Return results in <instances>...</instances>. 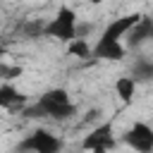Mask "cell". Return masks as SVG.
<instances>
[{
  "instance_id": "cell-14",
  "label": "cell",
  "mask_w": 153,
  "mask_h": 153,
  "mask_svg": "<svg viewBox=\"0 0 153 153\" xmlns=\"http://www.w3.org/2000/svg\"><path fill=\"white\" fill-rule=\"evenodd\" d=\"M151 38H153V19H151Z\"/></svg>"
},
{
  "instance_id": "cell-10",
  "label": "cell",
  "mask_w": 153,
  "mask_h": 153,
  "mask_svg": "<svg viewBox=\"0 0 153 153\" xmlns=\"http://www.w3.org/2000/svg\"><path fill=\"white\" fill-rule=\"evenodd\" d=\"M146 38H151V19H148V17H141L139 24L129 31V45L136 48V45H141Z\"/></svg>"
},
{
  "instance_id": "cell-12",
  "label": "cell",
  "mask_w": 153,
  "mask_h": 153,
  "mask_svg": "<svg viewBox=\"0 0 153 153\" xmlns=\"http://www.w3.org/2000/svg\"><path fill=\"white\" fill-rule=\"evenodd\" d=\"M22 67H10V65H5V62H0V79H14V76H22Z\"/></svg>"
},
{
  "instance_id": "cell-7",
  "label": "cell",
  "mask_w": 153,
  "mask_h": 153,
  "mask_svg": "<svg viewBox=\"0 0 153 153\" xmlns=\"http://www.w3.org/2000/svg\"><path fill=\"white\" fill-rule=\"evenodd\" d=\"M26 105V96L12 84H0V110H17Z\"/></svg>"
},
{
  "instance_id": "cell-9",
  "label": "cell",
  "mask_w": 153,
  "mask_h": 153,
  "mask_svg": "<svg viewBox=\"0 0 153 153\" xmlns=\"http://www.w3.org/2000/svg\"><path fill=\"white\" fill-rule=\"evenodd\" d=\"M115 93H117V98H120L124 105H131V103H134V96H136V81H134L129 74L115 79Z\"/></svg>"
},
{
  "instance_id": "cell-13",
  "label": "cell",
  "mask_w": 153,
  "mask_h": 153,
  "mask_svg": "<svg viewBox=\"0 0 153 153\" xmlns=\"http://www.w3.org/2000/svg\"><path fill=\"white\" fill-rule=\"evenodd\" d=\"M5 53H7V48H5V43H2V41H0V57H2V55H5Z\"/></svg>"
},
{
  "instance_id": "cell-5",
  "label": "cell",
  "mask_w": 153,
  "mask_h": 153,
  "mask_svg": "<svg viewBox=\"0 0 153 153\" xmlns=\"http://www.w3.org/2000/svg\"><path fill=\"white\" fill-rule=\"evenodd\" d=\"M65 146V141L55 134H50L48 129H33L29 136H24L17 146V151L24 153H60Z\"/></svg>"
},
{
  "instance_id": "cell-2",
  "label": "cell",
  "mask_w": 153,
  "mask_h": 153,
  "mask_svg": "<svg viewBox=\"0 0 153 153\" xmlns=\"http://www.w3.org/2000/svg\"><path fill=\"white\" fill-rule=\"evenodd\" d=\"M74 112H76V105L69 100V93L65 88H48L45 93L38 96L36 103H31V105L24 108V117H31V120H36V117H50V120L65 122Z\"/></svg>"
},
{
  "instance_id": "cell-11",
  "label": "cell",
  "mask_w": 153,
  "mask_h": 153,
  "mask_svg": "<svg viewBox=\"0 0 153 153\" xmlns=\"http://www.w3.org/2000/svg\"><path fill=\"white\" fill-rule=\"evenodd\" d=\"M67 53L69 55H76V57H88L91 55V45L86 38H74L69 45H67Z\"/></svg>"
},
{
  "instance_id": "cell-6",
  "label": "cell",
  "mask_w": 153,
  "mask_h": 153,
  "mask_svg": "<svg viewBox=\"0 0 153 153\" xmlns=\"http://www.w3.org/2000/svg\"><path fill=\"white\" fill-rule=\"evenodd\" d=\"M122 141L136 153H153V127L146 122H134L122 134Z\"/></svg>"
},
{
  "instance_id": "cell-3",
  "label": "cell",
  "mask_w": 153,
  "mask_h": 153,
  "mask_svg": "<svg viewBox=\"0 0 153 153\" xmlns=\"http://www.w3.org/2000/svg\"><path fill=\"white\" fill-rule=\"evenodd\" d=\"M76 26H79L76 12H74L72 7H67V5H62V7L57 10V14H55L53 19L45 22V26H43V36L55 38V41L69 45V43L76 38Z\"/></svg>"
},
{
  "instance_id": "cell-8",
  "label": "cell",
  "mask_w": 153,
  "mask_h": 153,
  "mask_svg": "<svg viewBox=\"0 0 153 153\" xmlns=\"http://www.w3.org/2000/svg\"><path fill=\"white\" fill-rule=\"evenodd\" d=\"M129 76L136 81V86H139V84L153 81V60H148V57H136L134 65H131Z\"/></svg>"
},
{
  "instance_id": "cell-15",
  "label": "cell",
  "mask_w": 153,
  "mask_h": 153,
  "mask_svg": "<svg viewBox=\"0 0 153 153\" xmlns=\"http://www.w3.org/2000/svg\"><path fill=\"white\" fill-rule=\"evenodd\" d=\"M14 153H24V151H14Z\"/></svg>"
},
{
  "instance_id": "cell-4",
  "label": "cell",
  "mask_w": 153,
  "mask_h": 153,
  "mask_svg": "<svg viewBox=\"0 0 153 153\" xmlns=\"http://www.w3.org/2000/svg\"><path fill=\"white\" fill-rule=\"evenodd\" d=\"M115 146H117V139H115V122L112 120L96 124L81 139V148L88 151V153H110Z\"/></svg>"
},
{
  "instance_id": "cell-1",
  "label": "cell",
  "mask_w": 153,
  "mask_h": 153,
  "mask_svg": "<svg viewBox=\"0 0 153 153\" xmlns=\"http://www.w3.org/2000/svg\"><path fill=\"white\" fill-rule=\"evenodd\" d=\"M139 19H141V14H124V17L112 19V22L103 29V33H100V38L96 41V45L91 48V55H93L96 60H108V62H120V60H124L127 48L122 45V36L129 33V31L139 24Z\"/></svg>"
}]
</instances>
